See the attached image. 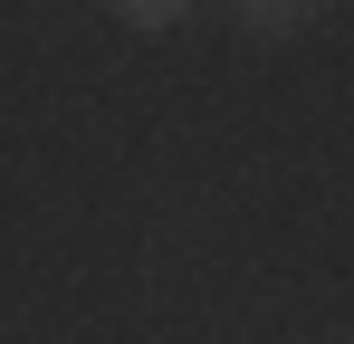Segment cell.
Here are the masks:
<instances>
[{"mask_svg":"<svg viewBox=\"0 0 354 344\" xmlns=\"http://www.w3.org/2000/svg\"><path fill=\"white\" fill-rule=\"evenodd\" d=\"M239 19H249V29H297L306 0H239Z\"/></svg>","mask_w":354,"mask_h":344,"instance_id":"6da1fadb","label":"cell"},{"mask_svg":"<svg viewBox=\"0 0 354 344\" xmlns=\"http://www.w3.org/2000/svg\"><path fill=\"white\" fill-rule=\"evenodd\" d=\"M115 10H124V29H173L192 0H115Z\"/></svg>","mask_w":354,"mask_h":344,"instance_id":"7a4b0ae2","label":"cell"}]
</instances>
